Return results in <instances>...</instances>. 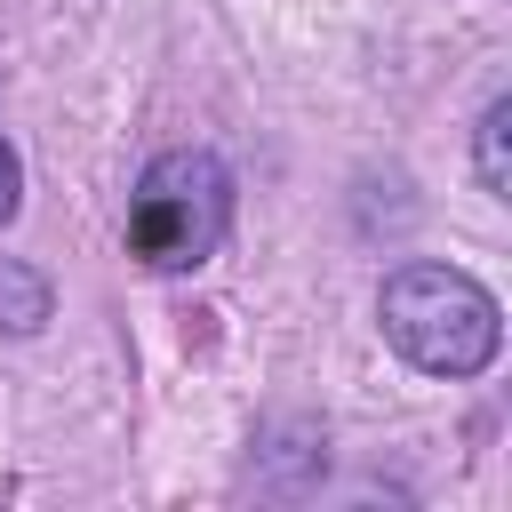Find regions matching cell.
<instances>
[{"label":"cell","instance_id":"obj_1","mask_svg":"<svg viewBox=\"0 0 512 512\" xmlns=\"http://www.w3.org/2000/svg\"><path fill=\"white\" fill-rule=\"evenodd\" d=\"M384 312V336L424 368V376H480L504 344V320H496V296L456 272V264H400L376 296Z\"/></svg>","mask_w":512,"mask_h":512},{"label":"cell","instance_id":"obj_2","mask_svg":"<svg viewBox=\"0 0 512 512\" xmlns=\"http://www.w3.org/2000/svg\"><path fill=\"white\" fill-rule=\"evenodd\" d=\"M232 224V176L216 152L200 144H176L160 152L144 176H136V200H128V248L152 264V272H192L216 256Z\"/></svg>","mask_w":512,"mask_h":512},{"label":"cell","instance_id":"obj_3","mask_svg":"<svg viewBox=\"0 0 512 512\" xmlns=\"http://www.w3.org/2000/svg\"><path fill=\"white\" fill-rule=\"evenodd\" d=\"M48 320V288L16 264H0V328H40Z\"/></svg>","mask_w":512,"mask_h":512},{"label":"cell","instance_id":"obj_4","mask_svg":"<svg viewBox=\"0 0 512 512\" xmlns=\"http://www.w3.org/2000/svg\"><path fill=\"white\" fill-rule=\"evenodd\" d=\"M504 128H512V104L496 96V104L480 112V184H488V192H512V168H504Z\"/></svg>","mask_w":512,"mask_h":512},{"label":"cell","instance_id":"obj_5","mask_svg":"<svg viewBox=\"0 0 512 512\" xmlns=\"http://www.w3.org/2000/svg\"><path fill=\"white\" fill-rule=\"evenodd\" d=\"M16 200H24V168H16V144L0 136V224L16 216Z\"/></svg>","mask_w":512,"mask_h":512}]
</instances>
